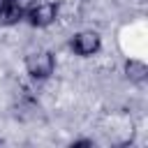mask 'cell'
<instances>
[{
  "instance_id": "6da1fadb",
  "label": "cell",
  "mask_w": 148,
  "mask_h": 148,
  "mask_svg": "<svg viewBox=\"0 0 148 148\" xmlns=\"http://www.w3.org/2000/svg\"><path fill=\"white\" fill-rule=\"evenodd\" d=\"M53 69H56V56L51 51L39 49V51H32L25 56V72L32 79H37V81L49 79L53 74Z\"/></svg>"
},
{
  "instance_id": "7a4b0ae2",
  "label": "cell",
  "mask_w": 148,
  "mask_h": 148,
  "mask_svg": "<svg viewBox=\"0 0 148 148\" xmlns=\"http://www.w3.org/2000/svg\"><path fill=\"white\" fill-rule=\"evenodd\" d=\"M56 16H58V7H56V2H51V0H35L30 7H25V18H28V23L35 25V28H46V25H51V23L56 21Z\"/></svg>"
},
{
  "instance_id": "3957f363",
  "label": "cell",
  "mask_w": 148,
  "mask_h": 148,
  "mask_svg": "<svg viewBox=\"0 0 148 148\" xmlns=\"http://www.w3.org/2000/svg\"><path fill=\"white\" fill-rule=\"evenodd\" d=\"M69 46H72V51H74L76 56L88 58V56H95V53L99 51L102 37H99L95 30H81V32H76V35L72 37Z\"/></svg>"
},
{
  "instance_id": "277c9868",
  "label": "cell",
  "mask_w": 148,
  "mask_h": 148,
  "mask_svg": "<svg viewBox=\"0 0 148 148\" xmlns=\"http://www.w3.org/2000/svg\"><path fill=\"white\" fill-rule=\"evenodd\" d=\"M23 18H25V7L21 5V0H7L5 7L0 9V25H16Z\"/></svg>"
},
{
  "instance_id": "5b68a950",
  "label": "cell",
  "mask_w": 148,
  "mask_h": 148,
  "mask_svg": "<svg viewBox=\"0 0 148 148\" xmlns=\"http://www.w3.org/2000/svg\"><path fill=\"white\" fill-rule=\"evenodd\" d=\"M125 76H127L132 83H143V81L148 79V67H146V62H143V60H136V58L125 60Z\"/></svg>"
},
{
  "instance_id": "8992f818",
  "label": "cell",
  "mask_w": 148,
  "mask_h": 148,
  "mask_svg": "<svg viewBox=\"0 0 148 148\" xmlns=\"http://www.w3.org/2000/svg\"><path fill=\"white\" fill-rule=\"evenodd\" d=\"M72 146H92V141H90V139H79V141H74Z\"/></svg>"
},
{
  "instance_id": "52a82bcc",
  "label": "cell",
  "mask_w": 148,
  "mask_h": 148,
  "mask_svg": "<svg viewBox=\"0 0 148 148\" xmlns=\"http://www.w3.org/2000/svg\"><path fill=\"white\" fill-rule=\"evenodd\" d=\"M5 2H7V0H0V9H2V7H5Z\"/></svg>"
},
{
  "instance_id": "ba28073f",
  "label": "cell",
  "mask_w": 148,
  "mask_h": 148,
  "mask_svg": "<svg viewBox=\"0 0 148 148\" xmlns=\"http://www.w3.org/2000/svg\"><path fill=\"white\" fill-rule=\"evenodd\" d=\"M0 143H2V139H0Z\"/></svg>"
}]
</instances>
